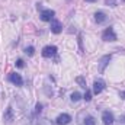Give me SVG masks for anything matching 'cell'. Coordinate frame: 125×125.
Returning <instances> with one entry per match:
<instances>
[{"mask_svg": "<svg viewBox=\"0 0 125 125\" xmlns=\"http://www.w3.org/2000/svg\"><path fill=\"white\" fill-rule=\"evenodd\" d=\"M102 39L103 41H108V42H114V41H116V33L114 31V28H106L103 33H102Z\"/></svg>", "mask_w": 125, "mask_h": 125, "instance_id": "cell-1", "label": "cell"}, {"mask_svg": "<svg viewBox=\"0 0 125 125\" xmlns=\"http://www.w3.org/2000/svg\"><path fill=\"white\" fill-rule=\"evenodd\" d=\"M55 54H57V47L55 45H47L42 50V57H45V58H51Z\"/></svg>", "mask_w": 125, "mask_h": 125, "instance_id": "cell-2", "label": "cell"}, {"mask_svg": "<svg viewBox=\"0 0 125 125\" xmlns=\"http://www.w3.org/2000/svg\"><path fill=\"white\" fill-rule=\"evenodd\" d=\"M9 80H10L13 84H16V86H22V84H23V79H22V76L18 74V73H10V74H9Z\"/></svg>", "mask_w": 125, "mask_h": 125, "instance_id": "cell-3", "label": "cell"}, {"mask_svg": "<svg viewBox=\"0 0 125 125\" xmlns=\"http://www.w3.org/2000/svg\"><path fill=\"white\" fill-rule=\"evenodd\" d=\"M55 122H57V125H67V124L71 122V116L68 114H61V115L57 116Z\"/></svg>", "mask_w": 125, "mask_h": 125, "instance_id": "cell-4", "label": "cell"}, {"mask_svg": "<svg viewBox=\"0 0 125 125\" xmlns=\"http://www.w3.org/2000/svg\"><path fill=\"white\" fill-rule=\"evenodd\" d=\"M54 15H55V12H54V10L47 9V10H42V13H41V19H42L44 22H50V21H52V19H54Z\"/></svg>", "mask_w": 125, "mask_h": 125, "instance_id": "cell-5", "label": "cell"}, {"mask_svg": "<svg viewBox=\"0 0 125 125\" xmlns=\"http://www.w3.org/2000/svg\"><path fill=\"white\" fill-rule=\"evenodd\" d=\"M103 89H105V82H103L102 79L94 80V83H93V93L94 94H99Z\"/></svg>", "mask_w": 125, "mask_h": 125, "instance_id": "cell-6", "label": "cell"}, {"mask_svg": "<svg viewBox=\"0 0 125 125\" xmlns=\"http://www.w3.org/2000/svg\"><path fill=\"white\" fill-rule=\"evenodd\" d=\"M102 121H103L105 125H112L114 124V115H112V112L105 111V112L102 114Z\"/></svg>", "mask_w": 125, "mask_h": 125, "instance_id": "cell-7", "label": "cell"}, {"mask_svg": "<svg viewBox=\"0 0 125 125\" xmlns=\"http://www.w3.org/2000/svg\"><path fill=\"white\" fill-rule=\"evenodd\" d=\"M62 31V25L60 21H57V19H52L51 21V32L52 33H60Z\"/></svg>", "mask_w": 125, "mask_h": 125, "instance_id": "cell-8", "label": "cell"}, {"mask_svg": "<svg viewBox=\"0 0 125 125\" xmlns=\"http://www.w3.org/2000/svg\"><path fill=\"white\" fill-rule=\"evenodd\" d=\"M109 61H111V55H103V57L100 58V61H99V71H100V73L105 71V68H106V65L109 64Z\"/></svg>", "mask_w": 125, "mask_h": 125, "instance_id": "cell-9", "label": "cell"}, {"mask_svg": "<svg viewBox=\"0 0 125 125\" xmlns=\"http://www.w3.org/2000/svg\"><path fill=\"white\" fill-rule=\"evenodd\" d=\"M3 119H4V122H7V124H10V122L13 121V109H12V106H7Z\"/></svg>", "mask_w": 125, "mask_h": 125, "instance_id": "cell-10", "label": "cell"}, {"mask_svg": "<svg viewBox=\"0 0 125 125\" xmlns=\"http://www.w3.org/2000/svg\"><path fill=\"white\" fill-rule=\"evenodd\" d=\"M106 19H108V16H106L103 12H96V13H94V21H96L97 23H103Z\"/></svg>", "mask_w": 125, "mask_h": 125, "instance_id": "cell-11", "label": "cell"}, {"mask_svg": "<svg viewBox=\"0 0 125 125\" xmlns=\"http://www.w3.org/2000/svg\"><path fill=\"white\" fill-rule=\"evenodd\" d=\"M84 125H96V121H94L93 116H87L84 119Z\"/></svg>", "mask_w": 125, "mask_h": 125, "instance_id": "cell-12", "label": "cell"}, {"mask_svg": "<svg viewBox=\"0 0 125 125\" xmlns=\"http://www.w3.org/2000/svg\"><path fill=\"white\" fill-rule=\"evenodd\" d=\"M80 99H82V94L79 93V92L71 93V100H73V102H77V100H80Z\"/></svg>", "mask_w": 125, "mask_h": 125, "instance_id": "cell-13", "label": "cell"}, {"mask_svg": "<svg viewBox=\"0 0 125 125\" xmlns=\"http://www.w3.org/2000/svg\"><path fill=\"white\" fill-rule=\"evenodd\" d=\"M76 83H79L82 87H84V89H86V80H84L83 77H77V79H76Z\"/></svg>", "mask_w": 125, "mask_h": 125, "instance_id": "cell-14", "label": "cell"}, {"mask_svg": "<svg viewBox=\"0 0 125 125\" xmlns=\"http://www.w3.org/2000/svg\"><path fill=\"white\" fill-rule=\"evenodd\" d=\"M83 99L86 100V102H90V99H92V92L90 90H86V93L83 96Z\"/></svg>", "mask_w": 125, "mask_h": 125, "instance_id": "cell-15", "label": "cell"}, {"mask_svg": "<svg viewBox=\"0 0 125 125\" xmlns=\"http://www.w3.org/2000/svg\"><path fill=\"white\" fill-rule=\"evenodd\" d=\"M33 52H35V48H33V47H28V48H25V54H28V55H33Z\"/></svg>", "mask_w": 125, "mask_h": 125, "instance_id": "cell-16", "label": "cell"}, {"mask_svg": "<svg viewBox=\"0 0 125 125\" xmlns=\"http://www.w3.org/2000/svg\"><path fill=\"white\" fill-rule=\"evenodd\" d=\"M105 3L108 4V6H116V0H105Z\"/></svg>", "mask_w": 125, "mask_h": 125, "instance_id": "cell-17", "label": "cell"}, {"mask_svg": "<svg viewBox=\"0 0 125 125\" xmlns=\"http://www.w3.org/2000/svg\"><path fill=\"white\" fill-rule=\"evenodd\" d=\"M35 109H36V111H35L36 114H38V112H41V109H42V105H41V103H36V106H35Z\"/></svg>", "mask_w": 125, "mask_h": 125, "instance_id": "cell-18", "label": "cell"}, {"mask_svg": "<svg viewBox=\"0 0 125 125\" xmlns=\"http://www.w3.org/2000/svg\"><path fill=\"white\" fill-rule=\"evenodd\" d=\"M16 65H18L19 68H22V67H23V60H18V61H16Z\"/></svg>", "mask_w": 125, "mask_h": 125, "instance_id": "cell-19", "label": "cell"}, {"mask_svg": "<svg viewBox=\"0 0 125 125\" xmlns=\"http://www.w3.org/2000/svg\"><path fill=\"white\" fill-rule=\"evenodd\" d=\"M119 97H121V99H125V90L124 92H119Z\"/></svg>", "mask_w": 125, "mask_h": 125, "instance_id": "cell-20", "label": "cell"}, {"mask_svg": "<svg viewBox=\"0 0 125 125\" xmlns=\"http://www.w3.org/2000/svg\"><path fill=\"white\" fill-rule=\"evenodd\" d=\"M119 121H122V122L125 124V116H119Z\"/></svg>", "mask_w": 125, "mask_h": 125, "instance_id": "cell-21", "label": "cell"}, {"mask_svg": "<svg viewBox=\"0 0 125 125\" xmlns=\"http://www.w3.org/2000/svg\"><path fill=\"white\" fill-rule=\"evenodd\" d=\"M86 1H90V3H94V1H97V0H86Z\"/></svg>", "mask_w": 125, "mask_h": 125, "instance_id": "cell-22", "label": "cell"}]
</instances>
